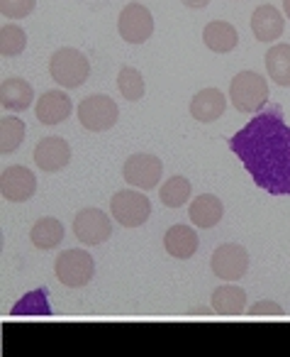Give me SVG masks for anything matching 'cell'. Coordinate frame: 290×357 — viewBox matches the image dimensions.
<instances>
[{
	"mask_svg": "<svg viewBox=\"0 0 290 357\" xmlns=\"http://www.w3.org/2000/svg\"><path fill=\"white\" fill-rule=\"evenodd\" d=\"M254 184L271 196H290V125L280 105L271 103L229 137Z\"/></svg>",
	"mask_w": 290,
	"mask_h": 357,
	"instance_id": "6da1fadb",
	"label": "cell"
},
{
	"mask_svg": "<svg viewBox=\"0 0 290 357\" xmlns=\"http://www.w3.org/2000/svg\"><path fill=\"white\" fill-rule=\"evenodd\" d=\"M268 81L256 71H239L229 84V103L239 113L256 115L268 105Z\"/></svg>",
	"mask_w": 290,
	"mask_h": 357,
	"instance_id": "7a4b0ae2",
	"label": "cell"
},
{
	"mask_svg": "<svg viewBox=\"0 0 290 357\" xmlns=\"http://www.w3.org/2000/svg\"><path fill=\"white\" fill-rule=\"evenodd\" d=\"M49 74L51 81L61 89H79L88 81L90 76V61L81 50L74 47H61L51 54L49 59Z\"/></svg>",
	"mask_w": 290,
	"mask_h": 357,
	"instance_id": "3957f363",
	"label": "cell"
},
{
	"mask_svg": "<svg viewBox=\"0 0 290 357\" xmlns=\"http://www.w3.org/2000/svg\"><path fill=\"white\" fill-rule=\"evenodd\" d=\"M110 215L122 228H139L152 215V201L147 199V191L122 189L110 199Z\"/></svg>",
	"mask_w": 290,
	"mask_h": 357,
	"instance_id": "277c9868",
	"label": "cell"
},
{
	"mask_svg": "<svg viewBox=\"0 0 290 357\" xmlns=\"http://www.w3.org/2000/svg\"><path fill=\"white\" fill-rule=\"evenodd\" d=\"M54 272L64 287L69 289H81L93 279L95 274V259L90 257V252L81 248H69L64 252H59L54 262Z\"/></svg>",
	"mask_w": 290,
	"mask_h": 357,
	"instance_id": "5b68a950",
	"label": "cell"
},
{
	"mask_svg": "<svg viewBox=\"0 0 290 357\" xmlns=\"http://www.w3.org/2000/svg\"><path fill=\"white\" fill-rule=\"evenodd\" d=\"M79 123L83 125L88 132H105V130L115 128V123L120 120V108L110 96L93 93L86 96L76 108Z\"/></svg>",
	"mask_w": 290,
	"mask_h": 357,
	"instance_id": "8992f818",
	"label": "cell"
},
{
	"mask_svg": "<svg viewBox=\"0 0 290 357\" xmlns=\"http://www.w3.org/2000/svg\"><path fill=\"white\" fill-rule=\"evenodd\" d=\"M122 176L134 189H142V191L159 189V181H161V176H163V162L156 154L137 152L124 159Z\"/></svg>",
	"mask_w": 290,
	"mask_h": 357,
	"instance_id": "52a82bcc",
	"label": "cell"
},
{
	"mask_svg": "<svg viewBox=\"0 0 290 357\" xmlns=\"http://www.w3.org/2000/svg\"><path fill=\"white\" fill-rule=\"evenodd\" d=\"M118 32L127 45H144L154 35V15L144 3H127L118 15Z\"/></svg>",
	"mask_w": 290,
	"mask_h": 357,
	"instance_id": "ba28073f",
	"label": "cell"
},
{
	"mask_svg": "<svg viewBox=\"0 0 290 357\" xmlns=\"http://www.w3.org/2000/svg\"><path fill=\"white\" fill-rule=\"evenodd\" d=\"M71 228H74V235L81 245L95 248V245H103L113 235V220L100 208H81L76 213Z\"/></svg>",
	"mask_w": 290,
	"mask_h": 357,
	"instance_id": "9c48e42d",
	"label": "cell"
},
{
	"mask_svg": "<svg viewBox=\"0 0 290 357\" xmlns=\"http://www.w3.org/2000/svg\"><path fill=\"white\" fill-rule=\"evenodd\" d=\"M210 267L215 272V277H220L222 282H236L249 269V252H246V248H241L236 243L220 245L212 252Z\"/></svg>",
	"mask_w": 290,
	"mask_h": 357,
	"instance_id": "30bf717a",
	"label": "cell"
},
{
	"mask_svg": "<svg viewBox=\"0 0 290 357\" xmlns=\"http://www.w3.org/2000/svg\"><path fill=\"white\" fill-rule=\"evenodd\" d=\"M37 191V176L32 169L22 167V164H13V167L3 169L0 176V194L10 204H22L30 201Z\"/></svg>",
	"mask_w": 290,
	"mask_h": 357,
	"instance_id": "8fae6325",
	"label": "cell"
},
{
	"mask_svg": "<svg viewBox=\"0 0 290 357\" xmlns=\"http://www.w3.org/2000/svg\"><path fill=\"white\" fill-rule=\"evenodd\" d=\"M71 113H74V100L69 98L66 91H45L35 100V115L42 125H59L69 120Z\"/></svg>",
	"mask_w": 290,
	"mask_h": 357,
	"instance_id": "7c38bea8",
	"label": "cell"
},
{
	"mask_svg": "<svg viewBox=\"0 0 290 357\" xmlns=\"http://www.w3.org/2000/svg\"><path fill=\"white\" fill-rule=\"evenodd\" d=\"M69 162H71V147L64 137L51 135V137H42L40 142H37L35 164L42 172H49V174L61 172V169L69 167Z\"/></svg>",
	"mask_w": 290,
	"mask_h": 357,
	"instance_id": "4fadbf2b",
	"label": "cell"
},
{
	"mask_svg": "<svg viewBox=\"0 0 290 357\" xmlns=\"http://www.w3.org/2000/svg\"><path fill=\"white\" fill-rule=\"evenodd\" d=\"M251 32H254L256 42H278L280 35L285 30V17L280 15V10L275 6H259L254 13H251Z\"/></svg>",
	"mask_w": 290,
	"mask_h": 357,
	"instance_id": "5bb4252c",
	"label": "cell"
},
{
	"mask_svg": "<svg viewBox=\"0 0 290 357\" xmlns=\"http://www.w3.org/2000/svg\"><path fill=\"white\" fill-rule=\"evenodd\" d=\"M227 103H229V96H225L220 89L210 86V89L198 91L191 98V115L198 123H215L225 115Z\"/></svg>",
	"mask_w": 290,
	"mask_h": 357,
	"instance_id": "9a60e30c",
	"label": "cell"
},
{
	"mask_svg": "<svg viewBox=\"0 0 290 357\" xmlns=\"http://www.w3.org/2000/svg\"><path fill=\"white\" fill-rule=\"evenodd\" d=\"M35 100V89L25 79H15V76L3 79V84H0V105H3L6 113H22Z\"/></svg>",
	"mask_w": 290,
	"mask_h": 357,
	"instance_id": "2e32d148",
	"label": "cell"
},
{
	"mask_svg": "<svg viewBox=\"0 0 290 357\" xmlns=\"http://www.w3.org/2000/svg\"><path fill=\"white\" fill-rule=\"evenodd\" d=\"M188 215H191V223L195 225V228L210 230L222 220V215H225V206H222V201L217 199L215 194H200L198 199L191 201V206H188Z\"/></svg>",
	"mask_w": 290,
	"mask_h": 357,
	"instance_id": "e0dca14e",
	"label": "cell"
},
{
	"mask_svg": "<svg viewBox=\"0 0 290 357\" xmlns=\"http://www.w3.org/2000/svg\"><path fill=\"white\" fill-rule=\"evenodd\" d=\"M202 42L215 54H227V52L236 50V45H239V32H236V27L232 22L212 20L202 30Z\"/></svg>",
	"mask_w": 290,
	"mask_h": 357,
	"instance_id": "ac0fdd59",
	"label": "cell"
},
{
	"mask_svg": "<svg viewBox=\"0 0 290 357\" xmlns=\"http://www.w3.org/2000/svg\"><path fill=\"white\" fill-rule=\"evenodd\" d=\"M198 233L188 225H171L163 235V250L176 259H191L198 252Z\"/></svg>",
	"mask_w": 290,
	"mask_h": 357,
	"instance_id": "d6986e66",
	"label": "cell"
},
{
	"mask_svg": "<svg viewBox=\"0 0 290 357\" xmlns=\"http://www.w3.org/2000/svg\"><path fill=\"white\" fill-rule=\"evenodd\" d=\"M266 61V74L271 81L280 86V89H290V45L288 42H278L273 45L264 56Z\"/></svg>",
	"mask_w": 290,
	"mask_h": 357,
	"instance_id": "ffe728a7",
	"label": "cell"
},
{
	"mask_svg": "<svg viewBox=\"0 0 290 357\" xmlns=\"http://www.w3.org/2000/svg\"><path fill=\"white\" fill-rule=\"evenodd\" d=\"M64 233H66L64 223H61L59 218L47 215V218H40L35 225H32L30 240L37 250H54L64 243Z\"/></svg>",
	"mask_w": 290,
	"mask_h": 357,
	"instance_id": "44dd1931",
	"label": "cell"
},
{
	"mask_svg": "<svg viewBox=\"0 0 290 357\" xmlns=\"http://www.w3.org/2000/svg\"><path fill=\"white\" fill-rule=\"evenodd\" d=\"M210 303L215 313H241L246 311V294L241 287L225 284V287H217L212 291Z\"/></svg>",
	"mask_w": 290,
	"mask_h": 357,
	"instance_id": "7402d4cb",
	"label": "cell"
},
{
	"mask_svg": "<svg viewBox=\"0 0 290 357\" xmlns=\"http://www.w3.org/2000/svg\"><path fill=\"white\" fill-rule=\"evenodd\" d=\"M193 186L186 176H171L163 181V186H159V199L166 208H181L191 201Z\"/></svg>",
	"mask_w": 290,
	"mask_h": 357,
	"instance_id": "603a6c76",
	"label": "cell"
},
{
	"mask_svg": "<svg viewBox=\"0 0 290 357\" xmlns=\"http://www.w3.org/2000/svg\"><path fill=\"white\" fill-rule=\"evenodd\" d=\"M25 132H27L25 123L17 115L13 113L3 115V120H0V152L3 154L15 152L22 144V139H25Z\"/></svg>",
	"mask_w": 290,
	"mask_h": 357,
	"instance_id": "cb8c5ba5",
	"label": "cell"
},
{
	"mask_svg": "<svg viewBox=\"0 0 290 357\" xmlns=\"http://www.w3.org/2000/svg\"><path fill=\"white\" fill-rule=\"evenodd\" d=\"M118 89L124 96V100H132V103L142 100L144 93H147V84H144L142 71L134 69V66H122L118 74Z\"/></svg>",
	"mask_w": 290,
	"mask_h": 357,
	"instance_id": "d4e9b609",
	"label": "cell"
},
{
	"mask_svg": "<svg viewBox=\"0 0 290 357\" xmlns=\"http://www.w3.org/2000/svg\"><path fill=\"white\" fill-rule=\"evenodd\" d=\"M27 47V35L20 25L15 22H6L0 30V52L3 56H20Z\"/></svg>",
	"mask_w": 290,
	"mask_h": 357,
	"instance_id": "484cf974",
	"label": "cell"
},
{
	"mask_svg": "<svg viewBox=\"0 0 290 357\" xmlns=\"http://www.w3.org/2000/svg\"><path fill=\"white\" fill-rule=\"evenodd\" d=\"M37 0H0V13L6 20H22L35 10Z\"/></svg>",
	"mask_w": 290,
	"mask_h": 357,
	"instance_id": "4316f807",
	"label": "cell"
},
{
	"mask_svg": "<svg viewBox=\"0 0 290 357\" xmlns=\"http://www.w3.org/2000/svg\"><path fill=\"white\" fill-rule=\"evenodd\" d=\"M249 313H254V316H264V313H280V306L275 301H256L254 306L249 308Z\"/></svg>",
	"mask_w": 290,
	"mask_h": 357,
	"instance_id": "83f0119b",
	"label": "cell"
},
{
	"mask_svg": "<svg viewBox=\"0 0 290 357\" xmlns=\"http://www.w3.org/2000/svg\"><path fill=\"white\" fill-rule=\"evenodd\" d=\"M181 3L191 10H202V8L210 6V0H181Z\"/></svg>",
	"mask_w": 290,
	"mask_h": 357,
	"instance_id": "f1b7e54d",
	"label": "cell"
},
{
	"mask_svg": "<svg viewBox=\"0 0 290 357\" xmlns=\"http://www.w3.org/2000/svg\"><path fill=\"white\" fill-rule=\"evenodd\" d=\"M283 13H285V17L290 20V0H283Z\"/></svg>",
	"mask_w": 290,
	"mask_h": 357,
	"instance_id": "f546056e",
	"label": "cell"
}]
</instances>
